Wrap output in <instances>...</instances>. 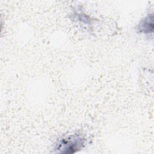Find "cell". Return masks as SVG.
<instances>
[{"label":"cell","instance_id":"6da1fadb","mask_svg":"<svg viewBox=\"0 0 154 154\" xmlns=\"http://www.w3.org/2000/svg\"><path fill=\"white\" fill-rule=\"evenodd\" d=\"M84 143V139L79 136H74L69 139L64 140L60 144V149L67 150L65 153H69V150H70V153L74 152L73 150H77L79 149Z\"/></svg>","mask_w":154,"mask_h":154},{"label":"cell","instance_id":"7a4b0ae2","mask_svg":"<svg viewBox=\"0 0 154 154\" xmlns=\"http://www.w3.org/2000/svg\"><path fill=\"white\" fill-rule=\"evenodd\" d=\"M153 29V15L150 14L146 16L139 24L138 29L140 32L144 33L152 32Z\"/></svg>","mask_w":154,"mask_h":154}]
</instances>
